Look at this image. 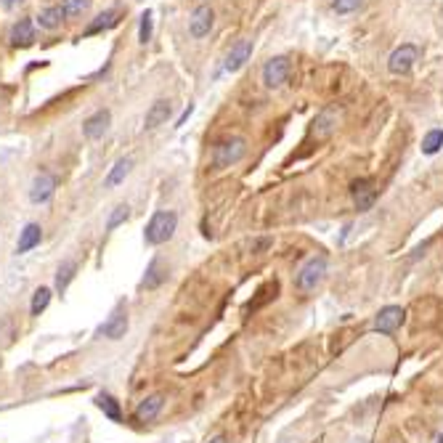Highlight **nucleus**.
I'll use <instances>...</instances> for the list:
<instances>
[{"label": "nucleus", "instance_id": "f257e3e1", "mask_svg": "<svg viewBox=\"0 0 443 443\" xmlns=\"http://www.w3.org/2000/svg\"><path fill=\"white\" fill-rule=\"evenodd\" d=\"M176 228H178V215L173 210H157L143 228V242L149 247H160V244L173 239Z\"/></svg>", "mask_w": 443, "mask_h": 443}, {"label": "nucleus", "instance_id": "f03ea898", "mask_svg": "<svg viewBox=\"0 0 443 443\" xmlns=\"http://www.w3.org/2000/svg\"><path fill=\"white\" fill-rule=\"evenodd\" d=\"M247 154V141L234 136V139H223V141L215 143L213 149V167L215 170H226V167H234L237 162L244 160Z\"/></svg>", "mask_w": 443, "mask_h": 443}, {"label": "nucleus", "instance_id": "7ed1b4c3", "mask_svg": "<svg viewBox=\"0 0 443 443\" xmlns=\"http://www.w3.org/2000/svg\"><path fill=\"white\" fill-rule=\"evenodd\" d=\"M326 276V255H313L302 263V268L295 276V287L300 292H313Z\"/></svg>", "mask_w": 443, "mask_h": 443}, {"label": "nucleus", "instance_id": "20e7f679", "mask_svg": "<svg viewBox=\"0 0 443 443\" xmlns=\"http://www.w3.org/2000/svg\"><path fill=\"white\" fill-rule=\"evenodd\" d=\"M99 332L106 340H122L128 335V305H125V300H120L115 305V311L109 313L106 322L101 324Z\"/></svg>", "mask_w": 443, "mask_h": 443}, {"label": "nucleus", "instance_id": "39448f33", "mask_svg": "<svg viewBox=\"0 0 443 443\" xmlns=\"http://www.w3.org/2000/svg\"><path fill=\"white\" fill-rule=\"evenodd\" d=\"M289 69H292V64L287 56H274V59L265 61V67H263V85L265 88H282L287 77H289Z\"/></svg>", "mask_w": 443, "mask_h": 443}, {"label": "nucleus", "instance_id": "423d86ee", "mask_svg": "<svg viewBox=\"0 0 443 443\" xmlns=\"http://www.w3.org/2000/svg\"><path fill=\"white\" fill-rule=\"evenodd\" d=\"M417 59H420V48L411 45V43H403L401 48H396L390 53L387 69H390V75H406V72H411V67H414Z\"/></svg>", "mask_w": 443, "mask_h": 443}, {"label": "nucleus", "instance_id": "0eeeda50", "mask_svg": "<svg viewBox=\"0 0 443 443\" xmlns=\"http://www.w3.org/2000/svg\"><path fill=\"white\" fill-rule=\"evenodd\" d=\"M350 197H353V204H356L359 213L372 210V204L377 202L374 181H372V178H359V181H353L350 183Z\"/></svg>", "mask_w": 443, "mask_h": 443}, {"label": "nucleus", "instance_id": "6e6552de", "mask_svg": "<svg viewBox=\"0 0 443 443\" xmlns=\"http://www.w3.org/2000/svg\"><path fill=\"white\" fill-rule=\"evenodd\" d=\"M403 319H406V311H403L401 305H385V308H380V313H377V319H374V332H380V335H393V332L403 324Z\"/></svg>", "mask_w": 443, "mask_h": 443}, {"label": "nucleus", "instance_id": "1a4fd4ad", "mask_svg": "<svg viewBox=\"0 0 443 443\" xmlns=\"http://www.w3.org/2000/svg\"><path fill=\"white\" fill-rule=\"evenodd\" d=\"M337 120H340V112L337 109H324L316 115V120L311 125V139H316V141H324V139H329L332 133H335V128H337Z\"/></svg>", "mask_w": 443, "mask_h": 443}, {"label": "nucleus", "instance_id": "9d476101", "mask_svg": "<svg viewBox=\"0 0 443 443\" xmlns=\"http://www.w3.org/2000/svg\"><path fill=\"white\" fill-rule=\"evenodd\" d=\"M109 125H112V112L109 109H99V112H93L88 120L82 122V136L88 141H99L101 136L109 130Z\"/></svg>", "mask_w": 443, "mask_h": 443}, {"label": "nucleus", "instance_id": "9b49d317", "mask_svg": "<svg viewBox=\"0 0 443 443\" xmlns=\"http://www.w3.org/2000/svg\"><path fill=\"white\" fill-rule=\"evenodd\" d=\"M213 24H215V11L210 5H197L189 19V32H191V38H204V35H210Z\"/></svg>", "mask_w": 443, "mask_h": 443}, {"label": "nucleus", "instance_id": "f8f14e48", "mask_svg": "<svg viewBox=\"0 0 443 443\" xmlns=\"http://www.w3.org/2000/svg\"><path fill=\"white\" fill-rule=\"evenodd\" d=\"M56 191V178L51 173H38L35 181L29 186V202L32 204H45Z\"/></svg>", "mask_w": 443, "mask_h": 443}, {"label": "nucleus", "instance_id": "ddd939ff", "mask_svg": "<svg viewBox=\"0 0 443 443\" xmlns=\"http://www.w3.org/2000/svg\"><path fill=\"white\" fill-rule=\"evenodd\" d=\"M252 56V40H239L231 45V51L226 53V72H239L244 64Z\"/></svg>", "mask_w": 443, "mask_h": 443}, {"label": "nucleus", "instance_id": "4468645a", "mask_svg": "<svg viewBox=\"0 0 443 443\" xmlns=\"http://www.w3.org/2000/svg\"><path fill=\"white\" fill-rule=\"evenodd\" d=\"M162 406H165V396H162V393L146 396V398L139 401V406H136V420H139V422H152V420H157Z\"/></svg>", "mask_w": 443, "mask_h": 443}, {"label": "nucleus", "instance_id": "2eb2a0df", "mask_svg": "<svg viewBox=\"0 0 443 443\" xmlns=\"http://www.w3.org/2000/svg\"><path fill=\"white\" fill-rule=\"evenodd\" d=\"M40 242H43L40 223H27V226L21 228L19 242H16V255H27L29 250H35V247H38Z\"/></svg>", "mask_w": 443, "mask_h": 443}, {"label": "nucleus", "instance_id": "dca6fc26", "mask_svg": "<svg viewBox=\"0 0 443 443\" xmlns=\"http://www.w3.org/2000/svg\"><path fill=\"white\" fill-rule=\"evenodd\" d=\"M165 282H167V265H165L162 258H154L146 265V276H143L141 287L143 289H160Z\"/></svg>", "mask_w": 443, "mask_h": 443}, {"label": "nucleus", "instance_id": "f3484780", "mask_svg": "<svg viewBox=\"0 0 443 443\" xmlns=\"http://www.w3.org/2000/svg\"><path fill=\"white\" fill-rule=\"evenodd\" d=\"M170 117V101H154L152 106H149V112H146V120H143V128L146 130H157L160 125H165Z\"/></svg>", "mask_w": 443, "mask_h": 443}, {"label": "nucleus", "instance_id": "a211bd4d", "mask_svg": "<svg viewBox=\"0 0 443 443\" xmlns=\"http://www.w3.org/2000/svg\"><path fill=\"white\" fill-rule=\"evenodd\" d=\"M77 268H80V263L75 261V258H67V261L56 268V292H59V295H64V292L69 289V284L75 282Z\"/></svg>", "mask_w": 443, "mask_h": 443}, {"label": "nucleus", "instance_id": "6ab92c4d", "mask_svg": "<svg viewBox=\"0 0 443 443\" xmlns=\"http://www.w3.org/2000/svg\"><path fill=\"white\" fill-rule=\"evenodd\" d=\"M35 40V24L32 19H19L11 29V43L14 45H29Z\"/></svg>", "mask_w": 443, "mask_h": 443}, {"label": "nucleus", "instance_id": "aec40b11", "mask_svg": "<svg viewBox=\"0 0 443 443\" xmlns=\"http://www.w3.org/2000/svg\"><path fill=\"white\" fill-rule=\"evenodd\" d=\"M96 406L104 411V417H109L112 422H122V409H120V401L109 393H99L96 396Z\"/></svg>", "mask_w": 443, "mask_h": 443}, {"label": "nucleus", "instance_id": "412c9836", "mask_svg": "<svg viewBox=\"0 0 443 443\" xmlns=\"http://www.w3.org/2000/svg\"><path fill=\"white\" fill-rule=\"evenodd\" d=\"M133 170V160L130 157H125V160H117L115 162V167L109 170V176H106V181H104V186L106 189H115V186H120L125 178H128V173Z\"/></svg>", "mask_w": 443, "mask_h": 443}, {"label": "nucleus", "instance_id": "4be33fe9", "mask_svg": "<svg viewBox=\"0 0 443 443\" xmlns=\"http://www.w3.org/2000/svg\"><path fill=\"white\" fill-rule=\"evenodd\" d=\"M64 19H67V14H64V8H61V5H48V8H43L40 11L38 24H40L43 29H56Z\"/></svg>", "mask_w": 443, "mask_h": 443}, {"label": "nucleus", "instance_id": "5701e85b", "mask_svg": "<svg viewBox=\"0 0 443 443\" xmlns=\"http://www.w3.org/2000/svg\"><path fill=\"white\" fill-rule=\"evenodd\" d=\"M117 24V11H104L96 16L93 24H88V29H85V35H96V32H104V29H109V27H115Z\"/></svg>", "mask_w": 443, "mask_h": 443}, {"label": "nucleus", "instance_id": "b1692460", "mask_svg": "<svg viewBox=\"0 0 443 443\" xmlns=\"http://www.w3.org/2000/svg\"><path fill=\"white\" fill-rule=\"evenodd\" d=\"M48 305H51V289L48 287H38L35 295H32V302H29V313L32 316H40Z\"/></svg>", "mask_w": 443, "mask_h": 443}, {"label": "nucleus", "instance_id": "393cba45", "mask_svg": "<svg viewBox=\"0 0 443 443\" xmlns=\"http://www.w3.org/2000/svg\"><path fill=\"white\" fill-rule=\"evenodd\" d=\"M443 149V130H430L427 136L422 139V154H427V157H433V154H438Z\"/></svg>", "mask_w": 443, "mask_h": 443}, {"label": "nucleus", "instance_id": "a878e982", "mask_svg": "<svg viewBox=\"0 0 443 443\" xmlns=\"http://www.w3.org/2000/svg\"><path fill=\"white\" fill-rule=\"evenodd\" d=\"M130 218V207L128 204H117L112 213H109V218H106V231H115V228H120L122 223Z\"/></svg>", "mask_w": 443, "mask_h": 443}, {"label": "nucleus", "instance_id": "bb28decb", "mask_svg": "<svg viewBox=\"0 0 443 443\" xmlns=\"http://www.w3.org/2000/svg\"><path fill=\"white\" fill-rule=\"evenodd\" d=\"M88 5H91V0H64V14L67 16H80L82 11H88Z\"/></svg>", "mask_w": 443, "mask_h": 443}, {"label": "nucleus", "instance_id": "cd10ccee", "mask_svg": "<svg viewBox=\"0 0 443 443\" xmlns=\"http://www.w3.org/2000/svg\"><path fill=\"white\" fill-rule=\"evenodd\" d=\"M139 40L146 45L152 40V11H143L141 14V27H139Z\"/></svg>", "mask_w": 443, "mask_h": 443}, {"label": "nucleus", "instance_id": "c85d7f7f", "mask_svg": "<svg viewBox=\"0 0 443 443\" xmlns=\"http://www.w3.org/2000/svg\"><path fill=\"white\" fill-rule=\"evenodd\" d=\"M361 3L363 0H335L332 8H335V14H350V11H356Z\"/></svg>", "mask_w": 443, "mask_h": 443}, {"label": "nucleus", "instance_id": "c756f323", "mask_svg": "<svg viewBox=\"0 0 443 443\" xmlns=\"http://www.w3.org/2000/svg\"><path fill=\"white\" fill-rule=\"evenodd\" d=\"M268 247H271V239L265 237V239H258V242H252V252H255V255H261L263 250H268Z\"/></svg>", "mask_w": 443, "mask_h": 443}, {"label": "nucleus", "instance_id": "7c9ffc66", "mask_svg": "<svg viewBox=\"0 0 443 443\" xmlns=\"http://www.w3.org/2000/svg\"><path fill=\"white\" fill-rule=\"evenodd\" d=\"M191 112H194V104H189V106L183 109V115H181V117H178V122H176V128H181L183 122H186V120H189V117H191Z\"/></svg>", "mask_w": 443, "mask_h": 443}, {"label": "nucleus", "instance_id": "2f4dec72", "mask_svg": "<svg viewBox=\"0 0 443 443\" xmlns=\"http://www.w3.org/2000/svg\"><path fill=\"white\" fill-rule=\"evenodd\" d=\"M0 3H3V8H8V11H11V8H16V5H21L24 0H0Z\"/></svg>", "mask_w": 443, "mask_h": 443}, {"label": "nucleus", "instance_id": "473e14b6", "mask_svg": "<svg viewBox=\"0 0 443 443\" xmlns=\"http://www.w3.org/2000/svg\"><path fill=\"white\" fill-rule=\"evenodd\" d=\"M210 443H228V441H226V435H215V438H213Z\"/></svg>", "mask_w": 443, "mask_h": 443}, {"label": "nucleus", "instance_id": "72a5a7b5", "mask_svg": "<svg viewBox=\"0 0 443 443\" xmlns=\"http://www.w3.org/2000/svg\"><path fill=\"white\" fill-rule=\"evenodd\" d=\"M0 104H3V93H0Z\"/></svg>", "mask_w": 443, "mask_h": 443}, {"label": "nucleus", "instance_id": "f704fd0d", "mask_svg": "<svg viewBox=\"0 0 443 443\" xmlns=\"http://www.w3.org/2000/svg\"><path fill=\"white\" fill-rule=\"evenodd\" d=\"M353 443H363V441H353Z\"/></svg>", "mask_w": 443, "mask_h": 443}, {"label": "nucleus", "instance_id": "c9c22d12", "mask_svg": "<svg viewBox=\"0 0 443 443\" xmlns=\"http://www.w3.org/2000/svg\"><path fill=\"white\" fill-rule=\"evenodd\" d=\"M0 369H3V361H0Z\"/></svg>", "mask_w": 443, "mask_h": 443}, {"label": "nucleus", "instance_id": "e433bc0d", "mask_svg": "<svg viewBox=\"0 0 443 443\" xmlns=\"http://www.w3.org/2000/svg\"><path fill=\"white\" fill-rule=\"evenodd\" d=\"M441 443H443V441H441Z\"/></svg>", "mask_w": 443, "mask_h": 443}]
</instances>
